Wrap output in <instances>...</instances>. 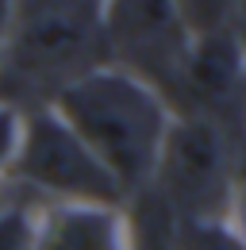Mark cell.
Wrapping results in <instances>:
<instances>
[{
	"mask_svg": "<svg viewBox=\"0 0 246 250\" xmlns=\"http://www.w3.org/2000/svg\"><path fill=\"white\" fill-rule=\"evenodd\" d=\"M173 8L181 16V27L188 31V39L227 31L235 16V0H173Z\"/></svg>",
	"mask_w": 246,
	"mask_h": 250,
	"instance_id": "9c48e42d",
	"label": "cell"
},
{
	"mask_svg": "<svg viewBox=\"0 0 246 250\" xmlns=\"http://www.w3.org/2000/svg\"><path fill=\"white\" fill-rule=\"evenodd\" d=\"M108 65L104 0H16L0 42V104L27 112Z\"/></svg>",
	"mask_w": 246,
	"mask_h": 250,
	"instance_id": "7a4b0ae2",
	"label": "cell"
},
{
	"mask_svg": "<svg viewBox=\"0 0 246 250\" xmlns=\"http://www.w3.org/2000/svg\"><path fill=\"white\" fill-rule=\"evenodd\" d=\"M12 8H16V0H0V42H4L8 23H12Z\"/></svg>",
	"mask_w": 246,
	"mask_h": 250,
	"instance_id": "9a60e30c",
	"label": "cell"
},
{
	"mask_svg": "<svg viewBox=\"0 0 246 250\" xmlns=\"http://www.w3.org/2000/svg\"><path fill=\"white\" fill-rule=\"evenodd\" d=\"M181 250H246V243L227 223H177Z\"/></svg>",
	"mask_w": 246,
	"mask_h": 250,
	"instance_id": "8fae6325",
	"label": "cell"
},
{
	"mask_svg": "<svg viewBox=\"0 0 246 250\" xmlns=\"http://www.w3.org/2000/svg\"><path fill=\"white\" fill-rule=\"evenodd\" d=\"M8 177L27 188L35 204H92V208L127 204L116 177L62 124L54 108L20 112V139L8 162Z\"/></svg>",
	"mask_w": 246,
	"mask_h": 250,
	"instance_id": "277c9868",
	"label": "cell"
},
{
	"mask_svg": "<svg viewBox=\"0 0 246 250\" xmlns=\"http://www.w3.org/2000/svg\"><path fill=\"white\" fill-rule=\"evenodd\" d=\"M243 173V131L208 116H173L150 185L177 223H227Z\"/></svg>",
	"mask_w": 246,
	"mask_h": 250,
	"instance_id": "3957f363",
	"label": "cell"
},
{
	"mask_svg": "<svg viewBox=\"0 0 246 250\" xmlns=\"http://www.w3.org/2000/svg\"><path fill=\"white\" fill-rule=\"evenodd\" d=\"M127 231H131V250H181L177 243V216L162 204L154 188L135 192L127 204Z\"/></svg>",
	"mask_w": 246,
	"mask_h": 250,
	"instance_id": "ba28073f",
	"label": "cell"
},
{
	"mask_svg": "<svg viewBox=\"0 0 246 250\" xmlns=\"http://www.w3.org/2000/svg\"><path fill=\"white\" fill-rule=\"evenodd\" d=\"M227 227L246 243V166L235 181V196H231V212H227Z\"/></svg>",
	"mask_w": 246,
	"mask_h": 250,
	"instance_id": "4fadbf2b",
	"label": "cell"
},
{
	"mask_svg": "<svg viewBox=\"0 0 246 250\" xmlns=\"http://www.w3.org/2000/svg\"><path fill=\"white\" fill-rule=\"evenodd\" d=\"M46 108H54L62 124L92 150L127 200L150 185L173 108L146 81L108 62L65 85Z\"/></svg>",
	"mask_w": 246,
	"mask_h": 250,
	"instance_id": "6da1fadb",
	"label": "cell"
},
{
	"mask_svg": "<svg viewBox=\"0 0 246 250\" xmlns=\"http://www.w3.org/2000/svg\"><path fill=\"white\" fill-rule=\"evenodd\" d=\"M35 208L31 200H12L0 208V250H31L35 247Z\"/></svg>",
	"mask_w": 246,
	"mask_h": 250,
	"instance_id": "30bf717a",
	"label": "cell"
},
{
	"mask_svg": "<svg viewBox=\"0 0 246 250\" xmlns=\"http://www.w3.org/2000/svg\"><path fill=\"white\" fill-rule=\"evenodd\" d=\"M231 31H235V39L243 42V50H246V0H235V16H231Z\"/></svg>",
	"mask_w": 246,
	"mask_h": 250,
	"instance_id": "5bb4252c",
	"label": "cell"
},
{
	"mask_svg": "<svg viewBox=\"0 0 246 250\" xmlns=\"http://www.w3.org/2000/svg\"><path fill=\"white\" fill-rule=\"evenodd\" d=\"M108 62L146 81L169 108H177V81L188 50V31L173 0H104Z\"/></svg>",
	"mask_w": 246,
	"mask_h": 250,
	"instance_id": "5b68a950",
	"label": "cell"
},
{
	"mask_svg": "<svg viewBox=\"0 0 246 250\" xmlns=\"http://www.w3.org/2000/svg\"><path fill=\"white\" fill-rule=\"evenodd\" d=\"M31 250H131L127 212L92 204H39Z\"/></svg>",
	"mask_w": 246,
	"mask_h": 250,
	"instance_id": "52a82bcc",
	"label": "cell"
},
{
	"mask_svg": "<svg viewBox=\"0 0 246 250\" xmlns=\"http://www.w3.org/2000/svg\"><path fill=\"white\" fill-rule=\"evenodd\" d=\"M173 116H208L227 127L246 116V50L231 27L188 39Z\"/></svg>",
	"mask_w": 246,
	"mask_h": 250,
	"instance_id": "8992f818",
	"label": "cell"
},
{
	"mask_svg": "<svg viewBox=\"0 0 246 250\" xmlns=\"http://www.w3.org/2000/svg\"><path fill=\"white\" fill-rule=\"evenodd\" d=\"M16 139H20V112L0 104V181L8 177V162L16 150Z\"/></svg>",
	"mask_w": 246,
	"mask_h": 250,
	"instance_id": "7c38bea8",
	"label": "cell"
}]
</instances>
